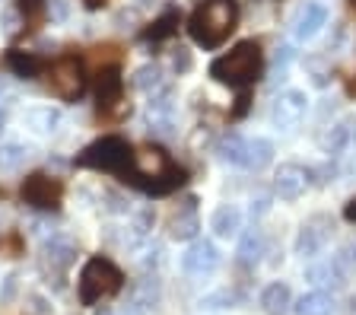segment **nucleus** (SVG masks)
<instances>
[{"instance_id": "obj_42", "label": "nucleus", "mask_w": 356, "mask_h": 315, "mask_svg": "<svg viewBox=\"0 0 356 315\" xmlns=\"http://www.w3.org/2000/svg\"><path fill=\"white\" fill-rule=\"evenodd\" d=\"M3 124H7V115H3V108H0V131H3Z\"/></svg>"}, {"instance_id": "obj_18", "label": "nucleus", "mask_w": 356, "mask_h": 315, "mask_svg": "<svg viewBox=\"0 0 356 315\" xmlns=\"http://www.w3.org/2000/svg\"><path fill=\"white\" fill-rule=\"evenodd\" d=\"M210 229L216 233V239H238L242 233V210L236 204H220L210 217Z\"/></svg>"}, {"instance_id": "obj_2", "label": "nucleus", "mask_w": 356, "mask_h": 315, "mask_svg": "<svg viewBox=\"0 0 356 315\" xmlns=\"http://www.w3.org/2000/svg\"><path fill=\"white\" fill-rule=\"evenodd\" d=\"M238 23L236 0H204L188 19V32L200 48H220Z\"/></svg>"}, {"instance_id": "obj_43", "label": "nucleus", "mask_w": 356, "mask_h": 315, "mask_svg": "<svg viewBox=\"0 0 356 315\" xmlns=\"http://www.w3.org/2000/svg\"><path fill=\"white\" fill-rule=\"evenodd\" d=\"M99 315H127V312H108V309H105V312H99Z\"/></svg>"}, {"instance_id": "obj_3", "label": "nucleus", "mask_w": 356, "mask_h": 315, "mask_svg": "<svg viewBox=\"0 0 356 315\" xmlns=\"http://www.w3.org/2000/svg\"><path fill=\"white\" fill-rule=\"evenodd\" d=\"M264 70V54H261V45L258 42H238L229 54H222L210 64V76L222 86H252L254 80L261 76Z\"/></svg>"}, {"instance_id": "obj_28", "label": "nucleus", "mask_w": 356, "mask_h": 315, "mask_svg": "<svg viewBox=\"0 0 356 315\" xmlns=\"http://www.w3.org/2000/svg\"><path fill=\"white\" fill-rule=\"evenodd\" d=\"M245 140H248V137H242V134L222 137V140L216 143V156H220V163L245 165Z\"/></svg>"}, {"instance_id": "obj_37", "label": "nucleus", "mask_w": 356, "mask_h": 315, "mask_svg": "<svg viewBox=\"0 0 356 315\" xmlns=\"http://www.w3.org/2000/svg\"><path fill=\"white\" fill-rule=\"evenodd\" d=\"M19 26L26 29V23H22L19 16H16V10H7V13H3V32H7V35H13Z\"/></svg>"}, {"instance_id": "obj_25", "label": "nucleus", "mask_w": 356, "mask_h": 315, "mask_svg": "<svg viewBox=\"0 0 356 315\" xmlns=\"http://www.w3.org/2000/svg\"><path fill=\"white\" fill-rule=\"evenodd\" d=\"M350 137H353V131H350L347 121H337V124H331V128L321 134V150L327 153V156H337V153L347 150Z\"/></svg>"}, {"instance_id": "obj_31", "label": "nucleus", "mask_w": 356, "mask_h": 315, "mask_svg": "<svg viewBox=\"0 0 356 315\" xmlns=\"http://www.w3.org/2000/svg\"><path fill=\"white\" fill-rule=\"evenodd\" d=\"M232 302H236V293L220 290V293H213V296H204L200 309H226V306H232Z\"/></svg>"}, {"instance_id": "obj_30", "label": "nucleus", "mask_w": 356, "mask_h": 315, "mask_svg": "<svg viewBox=\"0 0 356 315\" xmlns=\"http://www.w3.org/2000/svg\"><path fill=\"white\" fill-rule=\"evenodd\" d=\"M175 26H178V13L175 10H169V13H163L159 19H156L153 29H147V38H165V35L175 32Z\"/></svg>"}, {"instance_id": "obj_21", "label": "nucleus", "mask_w": 356, "mask_h": 315, "mask_svg": "<svg viewBox=\"0 0 356 315\" xmlns=\"http://www.w3.org/2000/svg\"><path fill=\"white\" fill-rule=\"evenodd\" d=\"M22 124L32 128L35 134H54L60 124V112L51 105H35V108H26L22 112Z\"/></svg>"}, {"instance_id": "obj_23", "label": "nucleus", "mask_w": 356, "mask_h": 315, "mask_svg": "<svg viewBox=\"0 0 356 315\" xmlns=\"http://www.w3.org/2000/svg\"><path fill=\"white\" fill-rule=\"evenodd\" d=\"M274 159V143L267 140V137H248L245 140V165L242 169H264L267 163Z\"/></svg>"}, {"instance_id": "obj_10", "label": "nucleus", "mask_w": 356, "mask_h": 315, "mask_svg": "<svg viewBox=\"0 0 356 315\" xmlns=\"http://www.w3.org/2000/svg\"><path fill=\"white\" fill-rule=\"evenodd\" d=\"M48 86L60 99H76L83 92V67L74 58H60L48 67Z\"/></svg>"}, {"instance_id": "obj_24", "label": "nucleus", "mask_w": 356, "mask_h": 315, "mask_svg": "<svg viewBox=\"0 0 356 315\" xmlns=\"http://www.w3.org/2000/svg\"><path fill=\"white\" fill-rule=\"evenodd\" d=\"M261 255H264V236H261V229H248V233L238 236V261L245 268H254L261 261Z\"/></svg>"}, {"instance_id": "obj_14", "label": "nucleus", "mask_w": 356, "mask_h": 315, "mask_svg": "<svg viewBox=\"0 0 356 315\" xmlns=\"http://www.w3.org/2000/svg\"><path fill=\"white\" fill-rule=\"evenodd\" d=\"M147 128L156 137H175V108L169 96H149L147 105Z\"/></svg>"}, {"instance_id": "obj_39", "label": "nucleus", "mask_w": 356, "mask_h": 315, "mask_svg": "<svg viewBox=\"0 0 356 315\" xmlns=\"http://www.w3.org/2000/svg\"><path fill=\"white\" fill-rule=\"evenodd\" d=\"M29 302H32V312H38V315H48V312H51V306H48L42 296H35V293L29 296Z\"/></svg>"}, {"instance_id": "obj_6", "label": "nucleus", "mask_w": 356, "mask_h": 315, "mask_svg": "<svg viewBox=\"0 0 356 315\" xmlns=\"http://www.w3.org/2000/svg\"><path fill=\"white\" fill-rule=\"evenodd\" d=\"M76 261V245L74 239H67V236H51V239H44L42 245V258H38V268L42 274L48 277V284H64V274L70 270V264Z\"/></svg>"}, {"instance_id": "obj_4", "label": "nucleus", "mask_w": 356, "mask_h": 315, "mask_svg": "<svg viewBox=\"0 0 356 315\" xmlns=\"http://www.w3.org/2000/svg\"><path fill=\"white\" fill-rule=\"evenodd\" d=\"M121 286H124V274L108 258L96 255L83 264L80 280H76V296H80V306H96L102 300H111Z\"/></svg>"}, {"instance_id": "obj_22", "label": "nucleus", "mask_w": 356, "mask_h": 315, "mask_svg": "<svg viewBox=\"0 0 356 315\" xmlns=\"http://www.w3.org/2000/svg\"><path fill=\"white\" fill-rule=\"evenodd\" d=\"M261 309L267 315H286L293 309V293H289L286 284L274 280V284H267L264 293H261Z\"/></svg>"}, {"instance_id": "obj_40", "label": "nucleus", "mask_w": 356, "mask_h": 315, "mask_svg": "<svg viewBox=\"0 0 356 315\" xmlns=\"http://www.w3.org/2000/svg\"><path fill=\"white\" fill-rule=\"evenodd\" d=\"M343 217H347L350 223H356V197H353V201L347 204V207H343Z\"/></svg>"}, {"instance_id": "obj_38", "label": "nucleus", "mask_w": 356, "mask_h": 315, "mask_svg": "<svg viewBox=\"0 0 356 315\" xmlns=\"http://www.w3.org/2000/svg\"><path fill=\"white\" fill-rule=\"evenodd\" d=\"M172 64H175V70H181V74H185V70H191V54H188L185 48H178L175 58H172Z\"/></svg>"}, {"instance_id": "obj_1", "label": "nucleus", "mask_w": 356, "mask_h": 315, "mask_svg": "<svg viewBox=\"0 0 356 315\" xmlns=\"http://www.w3.org/2000/svg\"><path fill=\"white\" fill-rule=\"evenodd\" d=\"M124 181H131L134 188H140L147 195H169L185 181V172H181V165L172 163V156L165 150L147 143V147L134 150Z\"/></svg>"}, {"instance_id": "obj_41", "label": "nucleus", "mask_w": 356, "mask_h": 315, "mask_svg": "<svg viewBox=\"0 0 356 315\" xmlns=\"http://www.w3.org/2000/svg\"><path fill=\"white\" fill-rule=\"evenodd\" d=\"M83 3H86L89 10H99V7H105V3H108V0H83Z\"/></svg>"}, {"instance_id": "obj_27", "label": "nucleus", "mask_w": 356, "mask_h": 315, "mask_svg": "<svg viewBox=\"0 0 356 315\" xmlns=\"http://www.w3.org/2000/svg\"><path fill=\"white\" fill-rule=\"evenodd\" d=\"M134 86L140 92H159L165 86V74L159 64H143V67H137V74H134Z\"/></svg>"}, {"instance_id": "obj_11", "label": "nucleus", "mask_w": 356, "mask_h": 315, "mask_svg": "<svg viewBox=\"0 0 356 315\" xmlns=\"http://www.w3.org/2000/svg\"><path fill=\"white\" fill-rule=\"evenodd\" d=\"M220 261H222V255L213 242L194 239L191 245L185 248V255H181V270L191 274V277H207V274H213V270L220 268Z\"/></svg>"}, {"instance_id": "obj_9", "label": "nucleus", "mask_w": 356, "mask_h": 315, "mask_svg": "<svg viewBox=\"0 0 356 315\" xmlns=\"http://www.w3.org/2000/svg\"><path fill=\"white\" fill-rule=\"evenodd\" d=\"M305 108H309V96L302 90H286L274 99L270 105V124L277 131H293L299 121L305 118Z\"/></svg>"}, {"instance_id": "obj_29", "label": "nucleus", "mask_w": 356, "mask_h": 315, "mask_svg": "<svg viewBox=\"0 0 356 315\" xmlns=\"http://www.w3.org/2000/svg\"><path fill=\"white\" fill-rule=\"evenodd\" d=\"M32 150L22 143H3L0 147V172H19L22 165L29 163Z\"/></svg>"}, {"instance_id": "obj_15", "label": "nucleus", "mask_w": 356, "mask_h": 315, "mask_svg": "<svg viewBox=\"0 0 356 315\" xmlns=\"http://www.w3.org/2000/svg\"><path fill=\"white\" fill-rule=\"evenodd\" d=\"M305 277H309L315 286H325V290H341V286L350 280V274H347V268L337 261V255H331L327 261L312 264V268L305 270Z\"/></svg>"}, {"instance_id": "obj_20", "label": "nucleus", "mask_w": 356, "mask_h": 315, "mask_svg": "<svg viewBox=\"0 0 356 315\" xmlns=\"http://www.w3.org/2000/svg\"><path fill=\"white\" fill-rule=\"evenodd\" d=\"M337 302L327 290H312V293H302L296 302H293V312L296 315H334Z\"/></svg>"}, {"instance_id": "obj_32", "label": "nucleus", "mask_w": 356, "mask_h": 315, "mask_svg": "<svg viewBox=\"0 0 356 315\" xmlns=\"http://www.w3.org/2000/svg\"><path fill=\"white\" fill-rule=\"evenodd\" d=\"M44 10H48V16H51L54 23H67L70 19V3L67 0H48Z\"/></svg>"}, {"instance_id": "obj_12", "label": "nucleus", "mask_w": 356, "mask_h": 315, "mask_svg": "<svg viewBox=\"0 0 356 315\" xmlns=\"http://www.w3.org/2000/svg\"><path fill=\"white\" fill-rule=\"evenodd\" d=\"M289 26H293V38H296V42H312V38L327 26V7L321 0H305L302 7L296 10V16H293Z\"/></svg>"}, {"instance_id": "obj_35", "label": "nucleus", "mask_w": 356, "mask_h": 315, "mask_svg": "<svg viewBox=\"0 0 356 315\" xmlns=\"http://www.w3.org/2000/svg\"><path fill=\"white\" fill-rule=\"evenodd\" d=\"M163 261V248L159 245H153V248H147V252H143V258H140V268L143 270H149V268H156V264Z\"/></svg>"}, {"instance_id": "obj_33", "label": "nucleus", "mask_w": 356, "mask_h": 315, "mask_svg": "<svg viewBox=\"0 0 356 315\" xmlns=\"http://www.w3.org/2000/svg\"><path fill=\"white\" fill-rule=\"evenodd\" d=\"M337 261L347 268V274L353 277L356 274V242H347L343 248H337Z\"/></svg>"}, {"instance_id": "obj_8", "label": "nucleus", "mask_w": 356, "mask_h": 315, "mask_svg": "<svg viewBox=\"0 0 356 315\" xmlns=\"http://www.w3.org/2000/svg\"><path fill=\"white\" fill-rule=\"evenodd\" d=\"M60 197H64V185L58 179H51V175L35 172L22 181V201L35 210H58Z\"/></svg>"}, {"instance_id": "obj_26", "label": "nucleus", "mask_w": 356, "mask_h": 315, "mask_svg": "<svg viewBox=\"0 0 356 315\" xmlns=\"http://www.w3.org/2000/svg\"><path fill=\"white\" fill-rule=\"evenodd\" d=\"M7 67L13 70L16 76H26V80H32V76L42 74L44 60L38 58V54H26V51H10L7 58Z\"/></svg>"}, {"instance_id": "obj_5", "label": "nucleus", "mask_w": 356, "mask_h": 315, "mask_svg": "<svg viewBox=\"0 0 356 315\" xmlns=\"http://www.w3.org/2000/svg\"><path fill=\"white\" fill-rule=\"evenodd\" d=\"M131 143L124 140V137H102V140L89 143L86 150L76 156V163L86 165V169H99V172H115V175H124L127 169H131Z\"/></svg>"}, {"instance_id": "obj_36", "label": "nucleus", "mask_w": 356, "mask_h": 315, "mask_svg": "<svg viewBox=\"0 0 356 315\" xmlns=\"http://www.w3.org/2000/svg\"><path fill=\"white\" fill-rule=\"evenodd\" d=\"M267 210H270V197H267V195H258V197H252V220L264 217Z\"/></svg>"}, {"instance_id": "obj_16", "label": "nucleus", "mask_w": 356, "mask_h": 315, "mask_svg": "<svg viewBox=\"0 0 356 315\" xmlns=\"http://www.w3.org/2000/svg\"><path fill=\"white\" fill-rule=\"evenodd\" d=\"M200 229V217H197V201L188 197L185 204H178V210L169 217V236L172 239H194Z\"/></svg>"}, {"instance_id": "obj_19", "label": "nucleus", "mask_w": 356, "mask_h": 315, "mask_svg": "<svg viewBox=\"0 0 356 315\" xmlns=\"http://www.w3.org/2000/svg\"><path fill=\"white\" fill-rule=\"evenodd\" d=\"M159 306V284L156 277H147L134 286L131 300H127V315H147Z\"/></svg>"}, {"instance_id": "obj_17", "label": "nucleus", "mask_w": 356, "mask_h": 315, "mask_svg": "<svg viewBox=\"0 0 356 315\" xmlns=\"http://www.w3.org/2000/svg\"><path fill=\"white\" fill-rule=\"evenodd\" d=\"M121 76H118V67L115 64H108V67H102L96 74V99H99V112H108V108H115V105L121 102Z\"/></svg>"}, {"instance_id": "obj_13", "label": "nucleus", "mask_w": 356, "mask_h": 315, "mask_svg": "<svg viewBox=\"0 0 356 315\" xmlns=\"http://www.w3.org/2000/svg\"><path fill=\"white\" fill-rule=\"evenodd\" d=\"M309 169L299 163H283L274 175V191L280 201H299L305 195V188H309Z\"/></svg>"}, {"instance_id": "obj_34", "label": "nucleus", "mask_w": 356, "mask_h": 315, "mask_svg": "<svg viewBox=\"0 0 356 315\" xmlns=\"http://www.w3.org/2000/svg\"><path fill=\"white\" fill-rule=\"evenodd\" d=\"M289 60H293V48H289V45L277 48V54H274V70H277V74H283V70L289 67Z\"/></svg>"}, {"instance_id": "obj_44", "label": "nucleus", "mask_w": 356, "mask_h": 315, "mask_svg": "<svg viewBox=\"0 0 356 315\" xmlns=\"http://www.w3.org/2000/svg\"><path fill=\"white\" fill-rule=\"evenodd\" d=\"M353 3H356V0H353Z\"/></svg>"}, {"instance_id": "obj_7", "label": "nucleus", "mask_w": 356, "mask_h": 315, "mask_svg": "<svg viewBox=\"0 0 356 315\" xmlns=\"http://www.w3.org/2000/svg\"><path fill=\"white\" fill-rule=\"evenodd\" d=\"M334 236V220L327 217V213H315V217H309L302 223V229H299L296 236V245H293V252H296L299 258H318L321 252L327 248V242H331Z\"/></svg>"}]
</instances>
